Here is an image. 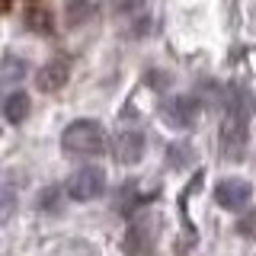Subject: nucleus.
I'll return each instance as SVG.
<instances>
[{
  "instance_id": "5",
  "label": "nucleus",
  "mask_w": 256,
  "mask_h": 256,
  "mask_svg": "<svg viewBox=\"0 0 256 256\" xmlns=\"http://www.w3.org/2000/svg\"><path fill=\"white\" fill-rule=\"evenodd\" d=\"M214 198H218L221 208H228V212H244L246 205H250L253 198V186L246 180H221L218 186H214Z\"/></svg>"
},
{
  "instance_id": "10",
  "label": "nucleus",
  "mask_w": 256,
  "mask_h": 256,
  "mask_svg": "<svg viewBox=\"0 0 256 256\" xmlns=\"http://www.w3.org/2000/svg\"><path fill=\"white\" fill-rule=\"evenodd\" d=\"M4 116L10 118L13 125L26 122V116H29V96L22 93V90H16L13 96H6V102H4Z\"/></svg>"
},
{
  "instance_id": "3",
  "label": "nucleus",
  "mask_w": 256,
  "mask_h": 256,
  "mask_svg": "<svg viewBox=\"0 0 256 256\" xmlns=\"http://www.w3.org/2000/svg\"><path fill=\"white\" fill-rule=\"evenodd\" d=\"M106 189V173L100 166H80V170L68 180V196L74 202H93Z\"/></svg>"
},
{
  "instance_id": "12",
  "label": "nucleus",
  "mask_w": 256,
  "mask_h": 256,
  "mask_svg": "<svg viewBox=\"0 0 256 256\" xmlns=\"http://www.w3.org/2000/svg\"><path fill=\"white\" fill-rule=\"evenodd\" d=\"M26 22L32 29L38 32V36H52L54 32V22H52V13L48 10H42V6H32V10L26 13Z\"/></svg>"
},
{
  "instance_id": "4",
  "label": "nucleus",
  "mask_w": 256,
  "mask_h": 256,
  "mask_svg": "<svg viewBox=\"0 0 256 256\" xmlns=\"http://www.w3.org/2000/svg\"><path fill=\"white\" fill-rule=\"evenodd\" d=\"M198 112H202V102H198L196 96H189V93L170 96V100L160 106V116H164V122L173 125V128H189V125H196Z\"/></svg>"
},
{
  "instance_id": "9",
  "label": "nucleus",
  "mask_w": 256,
  "mask_h": 256,
  "mask_svg": "<svg viewBox=\"0 0 256 256\" xmlns=\"http://www.w3.org/2000/svg\"><path fill=\"white\" fill-rule=\"evenodd\" d=\"M93 13H96L93 0H68V4H64V20H68V26H84Z\"/></svg>"
},
{
  "instance_id": "1",
  "label": "nucleus",
  "mask_w": 256,
  "mask_h": 256,
  "mask_svg": "<svg viewBox=\"0 0 256 256\" xmlns=\"http://www.w3.org/2000/svg\"><path fill=\"white\" fill-rule=\"evenodd\" d=\"M250 141V96L244 90H230V102H228V116L221 125V150L224 157L240 160Z\"/></svg>"
},
{
  "instance_id": "13",
  "label": "nucleus",
  "mask_w": 256,
  "mask_h": 256,
  "mask_svg": "<svg viewBox=\"0 0 256 256\" xmlns=\"http://www.w3.org/2000/svg\"><path fill=\"white\" fill-rule=\"evenodd\" d=\"M16 212V189L10 182H0V224H6Z\"/></svg>"
},
{
  "instance_id": "2",
  "label": "nucleus",
  "mask_w": 256,
  "mask_h": 256,
  "mask_svg": "<svg viewBox=\"0 0 256 256\" xmlns=\"http://www.w3.org/2000/svg\"><path fill=\"white\" fill-rule=\"evenodd\" d=\"M61 148L68 150L70 157H100L106 150V132H102L100 122L93 118H77L64 128L61 134Z\"/></svg>"
},
{
  "instance_id": "8",
  "label": "nucleus",
  "mask_w": 256,
  "mask_h": 256,
  "mask_svg": "<svg viewBox=\"0 0 256 256\" xmlns=\"http://www.w3.org/2000/svg\"><path fill=\"white\" fill-rule=\"evenodd\" d=\"M112 150H116V160H118V164H125V166L138 164V160L144 157V134L138 132V128H125V132L116 134Z\"/></svg>"
},
{
  "instance_id": "15",
  "label": "nucleus",
  "mask_w": 256,
  "mask_h": 256,
  "mask_svg": "<svg viewBox=\"0 0 256 256\" xmlns=\"http://www.w3.org/2000/svg\"><path fill=\"white\" fill-rule=\"evenodd\" d=\"M42 208H45V212H52V208L58 212V189H54V186L42 192Z\"/></svg>"
},
{
  "instance_id": "6",
  "label": "nucleus",
  "mask_w": 256,
  "mask_h": 256,
  "mask_svg": "<svg viewBox=\"0 0 256 256\" xmlns=\"http://www.w3.org/2000/svg\"><path fill=\"white\" fill-rule=\"evenodd\" d=\"M154 230H157V224L150 218H134L132 228H128V234H125L122 250L128 256H148L150 250H154V240H157Z\"/></svg>"
},
{
  "instance_id": "7",
  "label": "nucleus",
  "mask_w": 256,
  "mask_h": 256,
  "mask_svg": "<svg viewBox=\"0 0 256 256\" xmlns=\"http://www.w3.org/2000/svg\"><path fill=\"white\" fill-rule=\"evenodd\" d=\"M70 77V58L68 54H58V58H52L48 64H42L36 74V86L42 93H58L64 84H68Z\"/></svg>"
},
{
  "instance_id": "11",
  "label": "nucleus",
  "mask_w": 256,
  "mask_h": 256,
  "mask_svg": "<svg viewBox=\"0 0 256 256\" xmlns=\"http://www.w3.org/2000/svg\"><path fill=\"white\" fill-rule=\"evenodd\" d=\"M22 77H26V61L16 58V54H6L0 61V84H16Z\"/></svg>"
},
{
  "instance_id": "16",
  "label": "nucleus",
  "mask_w": 256,
  "mask_h": 256,
  "mask_svg": "<svg viewBox=\"0 0 256 256\" xmlns=\"http://www.w3.org/2000/svg\"><path fill=\"white\" fill-rule=\"evenodd\" d=\"M0 13H10V0H0Z\"/></svg>"
},
{
  "instance_id": "14",
  "label": "nucleus",
  "mask_w": 256,
  "mask_h": 256,
  "mask_svg": "<svg viewBox=\"0 0 256 256\" xmlns=\"http://www.w3.org/2000/svg\"><path fill=\"white\" fill-rule=\"evenodd\" d=\"M166 160H170L173 170H180V166H186L192 160V148H189V144H173V148L166 150Z\"/></svg>"
}]
</instances>
